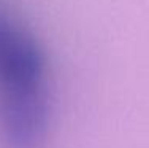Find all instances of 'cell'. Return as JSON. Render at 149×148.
Instances as JSON below:
<instances>
[{
  "instance_id": "obj_1",
  "label": "cell",
  "mask_w": 149,
  "mask_h": 148,
  "mask_svg": "<svg viewBox=\"0 0 149 148\" xmlns=\"http://www.w3.org/2000/svg\"><path fill=\"white\" fill-rule=\"evenodd\" d=\"M41 56L21 30L0 19V121L6 140L24 147L43 124Z\"/></svg>"
}]
</instances>
